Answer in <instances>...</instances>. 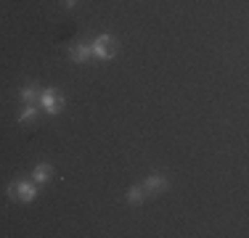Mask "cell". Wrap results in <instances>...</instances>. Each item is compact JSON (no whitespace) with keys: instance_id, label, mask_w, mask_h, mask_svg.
Masks as SVG:
<instances>
[{"instance_id":"obj_1","label":"cell","mask_w":249,"mask_h":238,"mask_svg":"<svg viewBox=\"0 0 249 238\" xmlns=\"http://www.w3.org/2000/svg\"><path fill=\"white\" fill-rule=\"evenodd\" d=\"M35 196H37V186H32V183H21V180H14L8 186V199L11 201H32Z\"/></svg>"},{"instance_id":"obj_2","label":"cell","mask_w":249,"mask_h":238,"mask_svg":"<svg viewBox=\"0 0 249 238\" xmlns=\"http://www.w3.org/2000/svg\"><path fill=\"white\" fill-rule=\"evenodd\" d=\"M90 48H93V56L101 58V61H106V58H111L117 53V43H114L111 34H98L96 43H93Z\"/></svg>"},{"instance_id":"obj_3","label":"cell","mask_w":249,"mask_h":238,"mask_svg":"<svg viewBox=\"0 0 249 238\" xmlns=\"http://www.w3.org/2000/svg\"><path fill=\"white\" fill-rule=\"evenodd\" d=\"M40 106H43V111H48V114H58V111H64V98L56 95L53 90H43L40 93Z\"/></svg>"},{"instance_id":"obj_4","label":"cell","mask_w":249,"mask_h":238,"mask_svg":"<svg viewBox=\"0 0 249 238\" xmlns=\"http://www.w3.org/2000/svg\"><path fill=\"white\" fill-rule=\"evenodd\" d=\"M40 93H43V87L40 85H27L24 90H21V101H24L27 106H40Z\"/></svg>"},{"instance_id":"obj_5","label":"cell","mask_w":249,"mask_h":238,"mask_svg":"<svg viewBox=\"0 0 249 238\" xmlns=\"http://www.w3.org/2000/svg\"><path fill=\"white\" fill-rule=\"evenodd\" d=\"M90 56H93V48L90 45H72V48H69V58L77 61V64H85Z\"/></svg>"},{"instance_id":"obj_6","label":"cell","mask_w":249,"mask_h":238,"mask_svg":"<svg viewBox=\"0 0 249 238\" xmlns=\"http://www.w3.org/2000/svg\"><path fill=\"white\" fill-rule=\"evenodd\" d=\"M167 186H170V180H167V177H162V175H154V177H149V180L143 183L146 193H162Z\"/></svg>"},{"instance_id":"obj_7","label":"cell","mask_w":249,"mask_h":238,"mask_svg":"<svg viewBox=\"0 0 249 238\" xmlns=\"http://www.w3.org/2000/svg\"><path fill=\"white\" fill-rule=\"evenodd\" d=\"M51 175H53V167L45 164V162H40V164L32 170V177H35V183H37V186H40V183H45Z\"/></svg>"},{"instance_id":"obj_8","label":"cell","mask_w":249,"mask_h":238,"mask_svg":"<svg viewBox=\"0 0 249 238\" xmlns=\"http://www.w3.org/2000/svg\"><path fill=\"white\" fill-rule=\"evenodd\" d=\"M146 196H149V193H146V188H143V186H135V188H130V190H127V201H130V204H143Z\"/></svg>"},{"instance_id":"obj_9","label":"cell","mask_w":249,"mask_h":238,"mask_svg":"<svg viewBox=\"0 0 249 238\" xmlns=\"http://www.w3.org/2000/svg\"><path fill=\"white\" fill-rule=\"evenodd\" d=\"M37 111H40V106H27V103H24V109H21V114H19V124L32 122V119L37 117Z\"/></svg>"},{"instance_id":"obj_10","label":"cell","mask_w":249,"mask_h":238,"mask_svg":"<svg viewBox=\"0 0 249 238\" xmlns=\"http://www.w3.org/2000/svg\"><path fill=\"white\" fill-rule=\"evenodd\" d=\"M61 3L67 5V8H74V5H77V0H61Z\"/></svg>"}]
</instances>
